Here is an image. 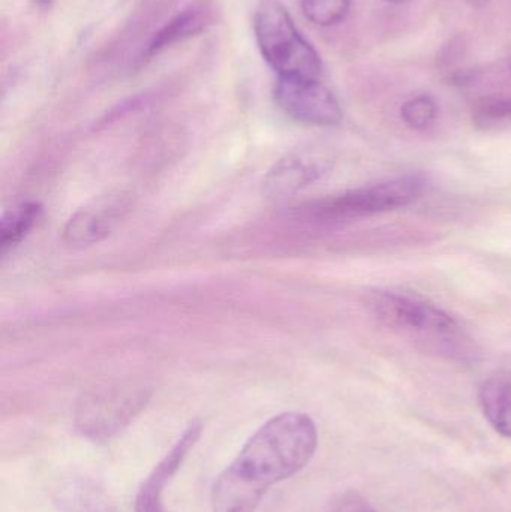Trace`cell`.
<instances>
[{"mask_svg": "<svg viewBox=\"0 0 511 512\" xmlns=\"http://www.w3.org/2000/svg\"><path fill=\"white\" fill-rule=\"evenodd\" d=\"M318 447L314 420L282 412L264 423L216 478L212 512H257L275 484L299 474Z\"/></svg>", "mask_w": 511, "mask_h": 512, "instance_id": "1", "label": "cell"}, {"mask_svg": "<svg viewBox=\"0 0 511 512\" xmlns=\"http://www.w3.org/2000/svg\"><path fill=\"white\" fill-rule=\"evenodd\" d=\"M372 312L390 328L402 331L449 357L465 358L468 349L464 331L455 318L440 307L393 291H378L369 297Z\"/></svg>", "mask_w": 511, "mask_h": 512, "instance_id": "2", "label": "cell"}, {"mask_svg": "<svg viewBox=\"0 0 511 512\" xmlns=\"http://www.w3.org/2000/svg\"><path fill=\"white\" fill-rule=\"evenodd\" d=\"M252 24L261 54L279 77L318 78L320 56L279 0H261Z\"/></svg>", "mask_w": 511, "mask_h": 512, "instance_id": "3", "label": "cell"}, {"mask_svg": "<svg viewBox=\"0 0 511 512\" xmlns=\"http://www.w3.org/2000/svg\"><path fill=\"white\" fill-rule=\"evenodd\" d=\"M149 391L134 384H110L83 394L75 426L90 441H107L122 432L146 406Z\"/></svg>", "mask_w": 511, "mask_h": 512, "instance_id": "4", "label": "cell"}, {"mask_svg": "<svg viewBox=\"0 0 511 512\" xmlns=\"http://www.w3.org/2000/svg\"><path fill=\"white\" fill-rule=\"evenodd\" d=\"M426 180L417 174L395 177L374 185L351 189L339 197L321 201L312 209L318 218L351 219L380 215L410 206L422 197Z\"/></svg>", "mask_w": 511, "mask_h": 512, "instance_id": "5", "label": "cell"}, {"mask_svg": "<svg viewBox=\"0 0 511 512\" xmlns=\"http://www.w3.org/2000/svg\"><path fill=\"white\" fill-rule=\"evenodd\" d=\"M275 99L287 116L305 125L335 126L342 120L338 99L317 78L279 77Z\"/></svg>", "mask_w": 511, "mask_h": 512, "instance_id": "6", "label": "cell"}, {"mask_svg": "<svg viewBox=\"0 0 511 512\" xmlns=\"http://www.w3.org/2000/svg\"><path fill=\"white\" fill-rule=\"evenodd\" d=\"M203 426L198 421L189 424L171 450L152 469L141 484L135 499V512H167L164 507V493L174 475L182 468L183 462L200 441Z\"/></svg>", "mask_w": 511, "mask_h": 512, "instance_id": "7", "label": "cell"}, {"mask_svg": "<svg viewBox=\"0 0 511 512\" xmlns=\"http://www.w3.org/2000/svg\"><path fill=\"white\" fill-rule=\"evenodd\" d=\"M213 11L207 3H195L183 9L176 17L171 18L164 27L158 30L147 45L146 59L158 56L162 51L186 39L194 38L204 32L212 24Z\"/></svg>", "mask_w": 511, "mask_h": 512, "instance_id": "8", "label": "cell"}, {"mask_svg": "<svg viewBox=\"0 0 511 512\" xmlns=\"http://www.w3.org/2000/svg\"><path fill=\"white\" fill-rule=\"evenodd\" d=\"M323 171L321 161L309 155H291L282 159L270 171L264 182V191L269 198L288 197L314 182Z\"/></svg>", "mask_w": 511, "mask_h": 512, "instance_id": "9", "label": "cell"}, {"mask_svg": "<svg viewBox=\"0 0 511 512\" xmlns=\"http://www.w3.org/2000/svg\"><path fill=\"white\" fill-rule=\"evenodd\" d=\"M119 203L99 201L75 213L66 225L65 236L71 245L89 246L110 234L119 218Z\"/></svg>", "mask_w": 511, "mask_h": 512, "instance_id": "10", "label": "cell"}, {"mask_svg": "<svg viewBox=\"0 0 511 512\" xmlns=\"http://www.w3.org/2000/svg\"><path fill=\"white\" fill-rule=\"evenodd\" d=\"M480 408L495 432L511 439V372L501 370L483 381Z\"/></svg>", "mask_w": 511, "mask_h": 512, "instance_id": "11", "label": "cell"}, {"mask_svg": "<svg viewBox=\"0 0 511 512\" xmlns=\"http://www.w3.org/2000/svg\"><path fill=\"white\" fill-rule=\"evenodd\" d=\"M57 504L62 512H116L110 498L89 481H74L63 487Z\"/></svg>", "mask_w": 511, "mask_h": 512, "instance_id": "12", "label": "cell"}, {"mask_svg": "<svg viewBox=\"0 0 511 512\" xmlns=\"http://www.w3.org/2000/svg\"><path fill=\"white\" fill-rule=\"evenodd\" d=\"M41 215V206L36 203L21 204L12 212L6 213L0 222V248L3 254L17 246L32 230Z\"/></svg>", "mask_w": 511, "mask_h": 512, "instance_id": "13", "label": "cell"}, {"mask_svg": "<svg viewBox=\"0 0 511 512\" xmlns=\"http://www.w3.org/2000/svg\"><path fill=\"white\" fill-rule=\"evenodd\" d=\"M473 122L483 131H495L511 123V98L489 96L477 102L473 111Z\"/></svg>", "mask_w": 511, "mask_h": 512, "instance_id": "14", "label": "cell"}, {"mask_svg": "<svg viewBox=\"0 0 511 512\" xmlns=\"http://www.w3.org/2000/svg\"><path fill=\"white\" fill-rule=\"evenodd\" d=\"M351 0H302V11L311 23L321 27L341 23L350 12Z\"/></svg>", "mask_w": 511, "mask_h": 512, "instance_id": "15", "label": "cell"}, {"mask_svg": "<svg viewBox=\"0 0 511 512\" xmlns=\"http://www.w3.org/2000/svg\"><path fill=\"white\" fill-rule=\"evenodd\" d=\"M438 116V107L431 96H417L405 102L401 108V117L408 128L425 131L434 125Z\"/></svg>", "mask_w": 511, "mask_h": 512, "instance_id": "16", "label": "cell"}, {"mask_svg": "<svg viewBox=\"0 0 511 512\" xmlns=\"http://www.w3.org/2000/svg\"><path fill=\"white\" fill-rule=\"evenodd\" d=\"M330 512H378L369 504L368 499L356 492L342 495L330 508Z\"/></svg>", "mask_w": 511, "mask_h": 512, "instance_id": "17", "label": "cell"}, {"mask_svg": "<svg viewBox=\"0 0 511 512\" xmlns=\"http://www.w3.org/2000/svg\"><path fill=\"white\" fill-rule=\"evenodd\" d=\"M33 2H35V5L38 6V8L47 9L50 8L56 0H33Z\"/></svg>", "mask_w": 511, "mask_h": 512, "instance_id": "18", "label": "cell"}, {"mask_svg": "<svg viewBox=\"0 0 511 512\" xmlns=\"http://www.w3.org/2000/svg\"><path fill=\"white\" fill-rule=\"evenodd\" d=\"M384 2H389V3H402V2H405V0H384Z\"/></svg>", "mask_w": 511, "mask_h": 512, "instance_id": "19", "label": "cell"}, {"mask_svg": "<svg viewBox=\"0 0 511 512\" xmlns=\"http://www.w3.org/2000/svg\"><path fill=\"white\" fill-rule=\"evenodd\" d=\"M510 74H511V60H510Z\"/></svg>", "mask_w": 511, "mask_h": 512, "instance_id": "20", "label": "cell"}]
</instances>
